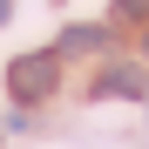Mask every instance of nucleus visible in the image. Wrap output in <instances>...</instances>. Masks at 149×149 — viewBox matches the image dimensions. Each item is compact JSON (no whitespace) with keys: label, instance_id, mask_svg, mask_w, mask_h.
<instances>
[{"label":"nucleus","instance_id":"1","mask_svg":"<svg viewBox=\"0 0 149 149\" xmlns=\"http://www.w3.org/2000/svg\"><path fill=\"white\" fill-rule=\"evenodd\" d=\"M54 81H61V54H20V61H7V95H20V102L54 95Z\"/></svg>","mask_w":149,"mask_h":149},{"label":"nucleus","instance_id":"2","mask_svg":"<svg viewBox=\"0 0 149 149\" xmlns=\"http://www.w3.org/2000/svg\"><path fill=\"white\" fill-rule=\"evenodd\" d=\"M95 95H109V102H115V95H149V74H142L136 61H115L102 81H95Z\"/></svg>","mask_w":149,"mask_h":149},{"label":"nucleus","instance_id":"3","mask_svg":"<svg viewBox=\"0 0 149 149\" xmlns=\"http://www.w3.org/2000/svg\"><path fill=\"white\" fill-rule=\"evenodd\" d=\"M95 47H109V27H68L54 54H95Z\"/></svg>","mask_w":149,"mask_h":149},{"label":"nucleus","instance_id":"4","mask_svg":"<svg viewBox=\"0 0 149 149\" xmlns=\"http://www.w3.org/2000/svg\"><path fill=\"white\" fill-rule=\"evenodd\" d=\"M115 14L122 20H149V0H115Z\"/></svg>","mask_w":149,"mask_h":149},{"label":"nucleus","instance_id":"5","mask_svg":"<svg viewBox=\"0 0 149 149\" xmlns=\"http://www.w3.org/2000/svg\"><path fill=\"white\" fill-rule=\"evenodd\" d=\"M7 14H14V0H0V20H7Z\"/></svg>","mask_w":149,"mask_h":149},{"label":"nucleus","instance_id":"6","mask_svg":"<svg viewBox=\"0 0 149 149\" xmlns=\"http://www.w3.org/2000/svg\"><path fill=\"white\" fill-rule=\"evenodd\" d=\"M142 54H149V34H142Z\"/></svg>","mask_w":149,"mask_h":149}]
</instances>
